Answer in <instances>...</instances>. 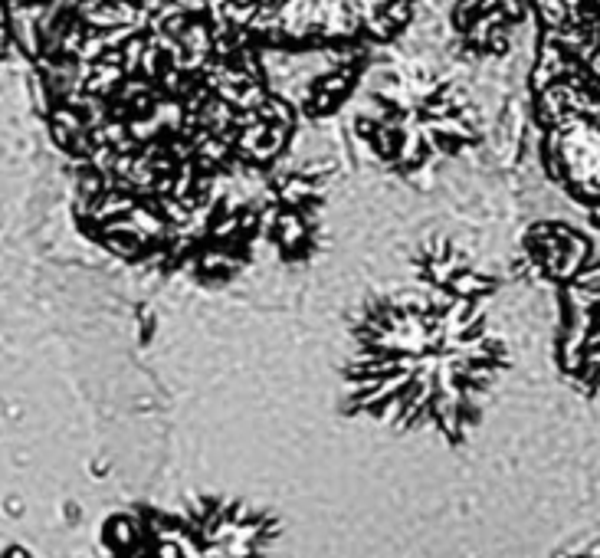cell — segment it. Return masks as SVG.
<instances>
[{"label": "cell", "mask_w": 600, "mask_h": 558, "mask_svg": "<svg viewBox=\"0 0 600 558\" xmlns=\"http://www.w3.org/2000/svg\"><path fill=\"white\" fill-rule=\"evenodd\" d=\"M594 224H597V227H600V220H594Z\"/></svg>", "instance_id": "5"}, {"label": "cell", "mask_w": 600, "mask_h": 558, "mask_svg": "<svg viewBox=\"0 0 600 558\" xmlns=\"http://www.w3.org/2000/svg\"><path fill=\"white\" fill-rule=\"evenodd\" d=\"M568 558H600V542L591 545V549H584V552H574V555H568Z\"/></svg>", "instance_id": "4"}, {"label": "cell", "mask_w": 600, "mask_h": 558, "mask_svg": "<svg viewBox=\"0 0 600 558\" xmlns=\"http://www.w3.org/2000/svg\"><path fill=\"white\" fill-rule=\"evenodd\" d=\"M279 522L246 499L191 496L138 506L105 526L102 558H276Z\"/></svg>", "instance_id": "2"}, {"label": "cell", "mask_w": 600, "mask_h": 558, "mask_svg": "<svg viewBox=\"0 0 600 558\" xmlns=\"http://www.w3.org/2000/svg\"><path fill=\"white\" fill-rule=\"evenodd\" d=\"M555 299L551 362L561 381L587 401H600V253L548 283Z\"/></svg>", "instance_id": "3"}, {"label": "cell", "mask_w": 600, "mask_h": 558, "mask_svg": "<svg viewBox=\"0 0 600 558\" xmlns=\"http://www.w3.org/2000/svg\"><path fill=\"white\" fill-rule=\"evenodd\" d=\"M496 293V276L443 243L417 260L407 286L364 302L341 371L351 414L463 447L512 365L509 342L489 319Z\"/></svg>", "instance_id": "1"}]
</instances>
